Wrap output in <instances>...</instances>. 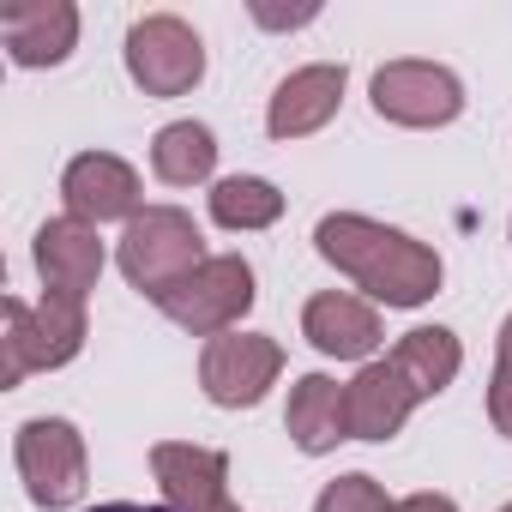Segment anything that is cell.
<instances>
[{"instance_id": "obj_17", "label": "cell", "mask_w": 512, "mask_h": 512, "mask_svg": "<svg viewBox=\"0 0 512 512\" xmlns=\"http://www.w3.org/2000/svg\"><path fill=\"white\" fill-rule=\"evenodd\" d=\"M458 362H464V350H458V338H452L446 326H416V332H404L398 350H392V368L404 374V386H410L416 398H440V392L458 380Z\"/></svg>"}, {"instance_id": "obj_16", "label": "cell", "mask_w": 512, "mask_h": 512, "mask_svg": "<svg viewBox=\"0 0 512 512\" xmlns=\"http://www.w3.org/2000/svg\"><path fill=\"white\" fill-rule=\"evenodd\" d=\"M284 428L302 452H332L338 440H350V410H344V386L326 380V374H302L290 386V410H284Z\"/></svg>"}, {"instance_id": "obj_1", "label": "cell", "mask_w": 512, "mask_h": 512, "mask_svg": "<svg viewBox=\"0 0 512 512\" xmlns=\"http://www.w3.org/2000/svg\"><path fill=\"white\" fill-rule=\"evenodd\" d=\"M314 247L344 278H356L374 302H386V308H422L440 290V253L422 247L404 229L374 223V217H356V211L320 217Z\"/></svg>"}, {"instance_id": "obj_23", "label": "cell", "mask_w": 512, "mask_h": 512, "mask_svg": "<svg viewBox=\"0 0 512 512\" xmlns=\"http://www.w3.org/2000/svg\"><path fill=\"white\" fill-rule=\"evenodd\" d=\"M253 19H260V25H308L314 7H308V13H272V7H253Z\"/></svg>"}, {"instance_id": "obj_4", "label": "cell", "mask_w": 512, "mask_h": 512, "mask_svg": "<svg viewBox=\"0 0 512 512\" xmlns=\"http://www.w3.org/2000/svg\"><path fill=\"white\" fill-rule=\"evenodd\" d=\"M157 308L181 332H193V338H223L253 308V266L241 260V253H217V260H205L193 278H181L175 290H163Z\"/></svg>"}, {"instance_id": "obj_15", "label": "cell", "mask_w": 512, "mask_h": 512, "mask_svg": "<svg viewBox=\"0 0 512 512\" xmlns=\"http://www.w3.org/2000/svg\"><path fill=\"white\" fill-rule=\"evenodd\" d=\"M302 332H308V344H314L320 356L368 362L374 344H380V314H374L368 302H356V296L326 290V296H314V302L302 308Z\"/></svg>"}, {"instance_id": "obj_11", "label": "cell", "mask_w": 512, "mask_h": 512, "mask_svg": "<svg viewBox=\"0 0 512 512\" xmlns=\"http://www.w3.org/2000/svg\"><path fill=\"white\" fill-rule=\"evenodd\" d=\"M0 43L19 67H61L79 43V7L73 0H7Z\"/></svg>"}, {"instance_id": "obj_12", "label": "cell", "mask_w": 512, "mask_h": 512, "mask_svg": "<svg viewBox=\"0 0 512 512\" xmlns=\"http://www.w3.org/2000/svg\"><path fill=\"white\" fill-rule=\"evenodd\" d=\"M37 272H43V290L55 296H91L97 278H103V241L91 223L79 217H49L37 229Z\"/></svg>"}, {"instance_id": "obj_3", "label": "cell", "mask_w": 512, "mask_h": 512, "mask_svg": "<svg viewBox=\"0 0 512 512\" xmlns=\"http://www.w3.org/2000/svg\"><path fill=\"white\" fill-rule=\"evenodd\" d=\"M205 266V235L181 205H145L121 235V272L139 296H163Z\"/></svg>"}, {"instance_id": "obj_2", "label": "cell", "mask_w": 512, "mask_h": 512, "mask_svg": "<svg viewBox=\"0 0 512 512\" xmlns=\"http://www.w3.org/2000/svg\"><path fill=\"white\" fill-rule=\"evenodd\" d=\"M85 350V302L79 296H43L37 308L7 296L0 302V386H19L37 368H67Z\"/></svg>"}, {"instance_id": "obj_18", "label": "cell", "mask_w": 512, "mask_h": 512, "mask_svg": "<svg viewBox=\"0 0 512 512\" xmlns=\"http://www.w3.org/2000/svg\"><path fill=\"white\" fill-rule=\"evenodd\" d=\"M151 169H157V181H169V187L211 181V169H217V139H211V127H205V121H175V127H163L157 145H151Z\"/></svg>"}, {"instance_id": "obj_9", "label": "cell", "mask_w": 512, "mask_h": 512, "mask_svg": "<svg viewBox=\"0 0 512 512\" xmlns=\"http://www.w3.org/2000/svg\"><path fill=\"white\" fill-rule=\"evenodd\" d=\"M151 476L163 488V506H175V512H241L229 500V458L211 452V446L157 440L151 446Z\"/></svg>"}, {"instance_id": "obj_20", "label": "cell", "mask_w": 512, "mask_h": 512, "mask_svg": "<svg viewBox=\"0 0 512 512\" xmlns=\"http://www.w3.org/2000/svg\"><path fill=\"white\" fill-rule=\"evenodd\" d=\"M314 512H398V500H386V488L374 476H338L314 500Z\"/></svg>"}, {"instance_id": "obj_24", "label": "cell", "mask_w": 512, "mask_h": 512, "mask_svg": "<svg viewBox=\"0 0 512 512\" xmlns=\"http://www.w3.org/2000/svg\"><path fill=\"white\" fill-rule=\"evenodd\" d=\"M91 512H175V506H133V500H109V506H91Z\"/></svg>"}, {"instance_id": "obj_6", "label": "cell", "mask_w": 512, "mask_h": 512, "mask_svg": "<svg viewBox=\"0 0 512 512\" xmlns=\"http://www.w3.org/2000/svg\"><path fill=\"white\" fill-rule=\"evenodd\" d=\"M13 458H19V476H25L37 506L61 512V506H73L85 494V440H79L73 422H61V416L25 422L13 434Z\"/></svg>"}, {"instance_id": "obj_25", "label": "cell", "mask_w": 512, "mask_h": 512, "mask_svg": "<svg viewBox=\"0 0 512 512\" xmlns=\"http://www.w3.org/2000/svg\"><path fill=\"white\" fill-rule=\"evenodd\" d=\"M500 512H512V506H500Z\"/></svg>"}, {"instance_id": "obj_19", "label": "cell", "mask_w": 512, "mask_h": 512, "mask_svg": "<svg viewBox=\"0 0 512 512\" xmlns=\"http://www.w3.org/2000/svg\"><path fill=\"white\" fill-rule=\"evenodd\" d=\"M211 217L223 229H272L284 217V193L260 175H229L211 187Z\"/></svg>"}, {"instance_id": "obj_10", "label": "cell", "mask_w": 512, "mask_h": 512, "mask_svg": "<svg viewBox=\"0 0 512 512\" xmlns=\"http://www.w3.org/2000/svg\"><path fill=\"white\" fill-rule=\"evenodd\" d=\"M61 199H67V217H79V223H115V217H139V175H133V163H121V157H109V151H85V157H73L67 163V175H61Z\"/></svg>"}, {"instance_id": "obj_14", "label": "cell", "mask_w": 512, "mask_h": 512, "mask_svg": "<svg viewBox=\"0 0 512 512\" xmlns=\"http://www.w3.org/2000/svg\"><path fill=\"white\" fill-rule=\"evenodd\" d=\"M422 398L404 386V374L392 368V362H368L350 386H344V410H350V440H392L404 422H410V410H416Z\"/></svg>"}, {"instance_id": "obj_21", "label": "cell", "mask_w": 512, "mask_h": 512, "mask_svg": "<svg viewBox=\"0 0 512 512\" xmlns=\"http://www.w3.org/2000/svg\"><path fill=\"white\" fill-rule=\"evenodd\" d=\"M488 422L512 440V314L500 326V350H494V380H488Z\"/></svg>"}, {"instance_id": "obj_7", "label": "cell", "mask_w": 512, "mask_h": 512, "mask_svg": "<svg viewBox=\"0 0 512 512\" xmlns=\"http://www.w3.org/2000/svg\"><path fill=\"white\" fill-rule=\"evenodd\" d=\"M278 374H284V350L278 338H260V332H223L199 356V386L223 410H253Z\"/></svg>"}, {"instance_id": "obj_22", "label": "cell", "mask_w": 512, "mask_h": 512, "mask_svg": "<svg viewBox=\"0 0 512 512\" xmlns=\"http://www.w3.org/2000/svg\"><path fill=\"white\" fill-rule=\"evenodd\" d=\"M398 512H458L446 494H410V500H398Z\"/></svg>"}, {"instance_id": "obj_13", "label": "cell", "mask_w": 512, "mask_h": 512, "mask_svg": "<svg viewBox=\"0 0 512 512\" xmlns=\"http://www.w3.org/2000/svg\"><path fill=\"white\" fill-rule=\"evenodd\" d=\"M338 103H344V67L320 61V67H302L278 85V97L266 109V127H272V139H308L338 115Z\"/></svg>"}, {"instance_id": "obj_5", "label": "cell", "mask_w": 512, "mask_h": 512, "mask_svg": "<svg viewBox=\"0 0 512 512\" xmlns=\"http://www.w3.org/2000/svg\"><path fill=\"white\" fill-rule=\"evenodd\" d=\"M127 73L145 97H187L205 79V43L187 19L151 13L127 31Z\"/></svg>"}, {"instance_id": "obj_8", "label": "cell", "mask_w": 512, "mask_h": 512, "mask_svg": "<svg viewBox=\"0 0 512 512\" xmlns=\"http://www.w3.org/2000/svg\"><path fill=\"white\" fill-rule=\"evenodd\" d=\"M464 109V85L434 61H392L374 73V115L398 127H446Z\"/></svg>"}]
</instances>
